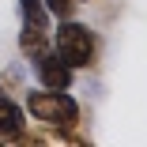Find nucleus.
Segmentation results:
<instances>
[{
    "mask_svg": "<svg viewBox=\"0 0 147 147\" xmlns=\"http://www.w3.org/2000/svg\"><path fill=\"white\" fill-rule=\"evenodd\" d=\"M26 113L42 128H49V140H57V143H87V136L79 132L83 109L68 91H49V87L30 91L26 94Z\"/></svg>",
    "mask_w": 147,
    "mask_h": 147,
    "instance_id": "nucleus-1",
    "label": "nucleus"
},
{
    "mask_svg": "<svg viewBox=\"0 0 147 147\" xmlns=\"http://www.w3.org/2000/svg\"><path fill=\"white\" fill-rule=\"evenodd\" d=\"M49 45L57 49V57H61L64 64H72L76 72H87L98 64L102 57V38L94 26L79 23L76 15L72 19H57V34H49Z\"/></svg>",
    "mask_w": 147,
    "mask_h": 147,
    "instance_id": "nucleus-2",
    "label": "nucleus"
},
{
    "mask_svg": "<svg viewBox=\"0 0 147 147\" xmlns=\"http://www.w3.org/2000/svg\"><path fill=\"white\" fill-rule=\"evenodd\" d=\"M0 143H49V132H26V109L0 83Z\"/></svg>",
    "mask_w": 147,
    "mask_h": 147,
    "instance_id": "nucleus-3",
    "label": "nucleus"
},
{
    "mask_svg": "<svg viewBox=\"0 0 147 147\" xmlns=\"http://www.w3.org/2000/svg\"><path fill=\"white\" fill-rule=\"evenodd\" d=\"M30 68H34L38 83H42V87H49V91H72V83H76V68H72V64H64L61 57H57V49H53V45H49L45 53H38V57H34Z\"/></svg>",
    "mask_w": 147,
    "mask_h": 147,
    "instance_id": "nucleus-4",
    "label": "nucleus"
},
{
    "mask_svg": "<svg viewBox=\"0 0 147 147\" xmlns=\"http://www.w3.org/2000/svg\"><path fill=\"white\" fill-rule=\"evenodd\" d=\"M49 49V26H38V23H19V53L26 61H34L38 53Z\"/></svg>",
    "mask_w": 147,
    "mask_h": 147,
    "instance_id": "nucleus-5",
    "label": "nucleus"
},
{
    "mask_svg": "<svg viewBox=\"0 0 147 147\" xmlns=\"http://www.w3.org/2000/svg\"><path fill=\"white\" fill-rule=\"evenodd\" d=\"M19 23H38V26H49V11L42 0H19Z\"/></svg>",
    "mask_w": 147,
    "mask_h": 147,
    "instance_id": "nucleus-6",
    "label": "nucleus"
},
{
    "mask_svg": "<svg viewBox=\"0 0 147 147\" xmlns=\"http://www.w3.org/2000/svg\"><path fill=\"white\" fill-rule=\"evenodd\" d=\"M42 4L49 11V19H72L79 11V0H42Z\"/></svg>",
    "mask_w": 147,
    "mask_h": 147,
    "instance_id": "nucleus-7",
    "label": "nucleus"
},
{
    "mask_svg": "<svg viewBox=\"0 0 147 147\" xmlns=\"http://www.w3.org/2000/svg\"><path fill=\"white\" fill-rule=\"evenodd\" d=\"M79 4H91V0H79Z\"/></svg>",
    "mask_w": 147,
    "mask_h": 147,
    "instance_id": "nucleus-8",
    "label": "nucleus"
}]
</instances>
